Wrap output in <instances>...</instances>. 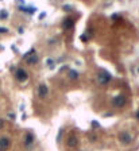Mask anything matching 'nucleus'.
I'll return each instance as SVG.
<instances>
[{"mask_svg":"<svg viewBox=\"0 0 139 151\" xmlns=\"http://www.w3.org/2000/svg\"><path fill=\"white\" fill-rule=\"evenodd\" d=\"M7 28H4V27H0V34H1V32H7Z\"/></svg>","mask_w":139,"mask_h":151,"instance_id":"nucleus-15","label":"nucleus"},{"mask_svg":"<svg viewBox=\"0 0 139 151\" xmlns=\"http://www.w3.org/2000/svg\"><path fill=\"white\" fill-rule=\"evenodd\" d=\"M138 72H139V69H138Z\"/></svg>","mask_w":139,"mask_h":151,"instance_id":"nucleus-18","label":"nucleus"},{"mask_svg":"<svg viewBox=\"0 0 139 151\" xmlns=\"http://www.w3.org/2000/svg\"><path fill=\"white\" fill-rule=\"evenodd\" d=\"M33 142H34V135H33V134H27V135H26V139H24V143H26V146H30V144H33Z\"/></svg>","mask_w":139,"mask_h":151,"instance_id":"nucleus-9","label":"nucleus"},{"mask_svg":"<svg viewBox=\"0 0 139 151\" xmlns=\"http://www.w3.org/2000/svg\"><path fill=\"white\" fill-rule=\"evenodd\" d=\"M24 58L27 59V62L30 63V65H34V63H37V62H38V55L35 54L34 49H31L30 53H28L27 55H24Z\"/></svg>","mask_w":139,"mask_h":151,"instance_id":"nucleus-3","label":"nucleus"},{"mask_svg":"<svg viewBox=\"0 0 139 151\" xmlns=\"http://www.w3.org/2000/svg\"><path fill=\"white\" fill-rule=\"evenodd\" d=\"M69 78L70 80H77L78 78V73L76 70H69Z\"/></svg>","mask_w":139,"mask_h":151,"instance_id":"nucleus-11","label":"nucleus"},{"mask_svg":"<svg viewBox=\"0 0 139 151\" xmlns=\"http://www.w3.org/2000/svg\"><path fill=\"white\" fill-rule=\"evenodd\" d=\"M136 117H138V119H139V112H138V113H136Z\"/></svg>","mask_w":139,"mask_h":151,"instance_id":"nucleus-17","label":"nucleus"},{"mask_svg":"<svg viewBox=\"0 0 139 151\" xmlns=\"http://www.w3.org/2000/svg\"><path fill=\"white\" fill-rule=\"evenodd\" d=\"M112 104L118 107V108H122L124 104H126V97L123 94H119V96H116L113 100H112Z\"/></svg>","mask_w":139,"mask_h":151,"instance_id":"nucleus-4","label":"nucleus"},{"mask_svg":"<svg viewBox=\"0 0 139 151\" xmlns=\"http://www.w3.org/2000/svg\"><path fill=\"white\" fill-rule=\"evenodd\" d=\"M72 26H73V20L70 19V18L64 20V28H70Z\"/></svg>","mask_w":139,"mask_h":151,"instance_id":"nucleus-10","label":"nucleus"},{"mask_svg":"<svg viewBox=\"0 0 139 151\" xmlns=\"http://www.w3.org/2000/svg\"><path fill=\"white\" fill-rule=\"evenodd\" d=\"M8 147H10V139L6 136L0 138V151H7Z\"/></svg>","mask_w":139,"mask_h":151,"instance_id":"nucleus-7","label":"nucleus"},{"mask_svg":"<svg viewBox=\"0 0 139 151\" xmlns=\"http://www.w3.org/2000/svg\"><path fill=\"white\" fill-rule=\"evenodd\" d=\"M3 127H4V120L3 119H0V130H1Z\"/></svg>","mask_w":139,"mask_h":151,"instance_id":"nucleus-14","label":"nucleus"},{"mask_svg":"<svg viewBox=\"0 0 139 151\" xmlns=\"http://www.w3.org/2000/svg\"><path fill=\"white\" fill-rule=\"evenodd\" d=\"M97 81H99L100 85H105V84H108V82L111 81V74L107 73V72H101V73L99 74V77H97Z\"/></svg>","mask_w":139,"mask_h":151,"instance_id":"nucleus-1","label":"nucleus"},{"mask_svg":"<svg viewBox=\"0 0 139 151\" xmlns=\"http://www.w3.org/2000/svg\"><path fill=\"white\" fill-rule=\"evenodd\" d=\"M20 10H22V11H24V12H30V14H34V12H35V8H33V7H30V8L20 7Z\"/></svg>","mask_w":139,"mask_h":151,"instance_id":"nucleus-13","label":"nucleus"},{"mask_svg":"<svg viewBox=\"0 0 139 151\" xmlns=\"http://www.w3.org/2000/svg\"><path fill=\"white\" fill-rule=\"evenodd\" d=\"M37 93H38L39 97H46L49 94V89H47V86L45 84H41L38 86V89H37Z\"/></svg>","mask_w":139,"mask_h":151,"instance_id":"nucleus-5","label":"nucleus"},{"mask_svg":"<svg viewBox=\"0 0 139 151\" xmlns=\"http://www.w3.org/2000/svg\"><path fill=\"white\" fill-rule=\"evenodd\" d=\"M68 146H69V147H72V148L77 147V146H78V139H77V136L72 134V135L69 136V139H68Z\"/></svg>","mask_w":139,"mask_h":151,"instance_id":"nucleus-8","label":"nucleus"},{"mask_svg":"<svg viewBox=\"0 0 139 151\" xmlns=\"http://www.w3.org/2000/svg\"><path fill=\"white\" fill-rule=\"evenodd\" d=\"M119 140L122 144H130L132 142V136L128 132H120L119 135Z\"/></svg>","mask_w":139,"mask_h":151,"instance_id":"nucleus-2","label":"nucleus"},{"mask_svg":"<svg viewBox=\"0 0 139 151\" xmlns=\"http://www.w3.org/2000/svg\"><path fill=\"white\" fill-rule=\"evenodd\" d=\"M8 18V12L6 11V10H1V11H0V19L1 20H6Z\"/></svg>","mask_w":139,"mask_h":151,"instance_id":"nucleus-12","label":"nucleus"},{"mask_svg":"<svg viewBox=\"0 0 139 151\" xmlns=\"http://www.w3.org/2000/svg\"><path fill=\"white\" fill-rule=\"evenodd\" d=\"M64 8H65L66 11H70V7H69V6H65V7H64Z\"/></svg>","mask_w":139,"mask_h":151,"instance_id":"nucleus-16","label":"nucleus"},{"mask_svg":"<svg viewBox=\"0 0 139 151\" xmlns=\"http://www.w3.org/2000/svg\"><path fill=\"white\" fill-rule=\"evenodd\" d=\"M15 76H16V78H18V81H26V80H27V73H26L24 69H18Z\"/></svg>","mask_w":139,"mask_h":151,"instance_id":"nucleus-6","label":"nucleus"}]
</instances>
